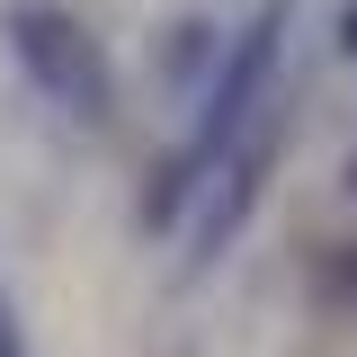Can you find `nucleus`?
Here are the masks:
<instances>
[{"mask_svg": "<svg viewBox=\"0 0 357 357\" xmlns=\"http://www.w3.org/2000/svg\"><path fill=\"white\" fill-rule=\"evenodd\" d=\"M0 36L18 54V72L36 81L45 107H63L72 126H107L116 116V63L72 0H9L0 9Z\"/></svg>", "mask_w": 357, "mask_h": 357, "instance_id": "nucleus-2", "label": "nucleus"}, {"mask_svg": "<svg viewBox=\"0 0 357 357\" xmlns=\"http://www.w3.org/2000/svg\"><path fill=\"white\" fill-rule=\"evenodd\" d=\"M277 54H286V0H259V9H250V27H241V36H223L215 72H206V89H197L188 134L152 161L143 197H134V232H152V241H161V232L188 223V206L206 197L215 161L250 134V116H259L268 98H277Z\"/></svg>", "mask_w": 357, "mask_h": 357, "instance_id": "nucleus-1", "label": "nucleus"}, {"mask_svg": "<svg viewBox=\"0 0 357 357\" xmlns=\"http://www.w3.org/2000/svg\"><path fill=\"white\" fill-rule=\"evenodd\" d=\"M331 45H340V54H349V63H357V0H349V9H340V27H331Z\"/></svg>", "mask_w": 357, "mask_h": 357, "instance_id": "nucleus-4", "label": "nucleus"}, {"mask_svg": "<svg viewBox=\"0 0 357 357\" xmlns=\"http://www.w3.org/2000/svg\"><path fill=\"white\" fill-rule=\"evenodd\" d=\"M277 143H286V98H268L259 116H250V134L232 143L215 161V178H206V197H197V215H188V268H206L223 259V241L241 232V223L259 215V197H268V170H277Z\"/></svg>", "mask_w": 357, "mask_h": 357, "instance_id": "nucleus-3", "label": "nucleus"}, {"mask_svg": "<svg viewBox=\"0 0 357 357\" xmlns=\"http://www.w3.org/2000/svg\"><path fill=\"white\" fill-rule=\"evenodd\" d=\"M349 197H357V161H349Z\"/></svg>", "mask_w": 357, "mask_h": 357, "instance_id": "nucleus-6", "label": "nucleus"}, {"mask_svg": "<svg viewBox=\"0 0 357 357\" xmlns=\"http://www.w3.org/2000/svg\"><path fill=\"white\" fill-rule=\"evenodd\" d=\"M9 331H18V312H9V295H0V340H9Z\"/></svg>", "mask_w": 357, "mask_h": 357, "instance_id": "nucleus-5", "label": "nucleus"}]
</instances>
